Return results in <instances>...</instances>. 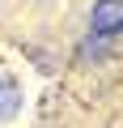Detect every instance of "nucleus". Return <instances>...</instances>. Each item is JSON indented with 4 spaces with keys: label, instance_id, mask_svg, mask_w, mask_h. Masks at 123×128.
Instances as JSON below:
<instances>
[{
    "label": "nucleus",
    "instance_id": "nucleus-1",
    "mask_svg": "<svg viewBox=\"0 0 123 128\" xmlns=\"http://www.w3.org/2000/svg\"><path fill=\"white\" fill-rule=\"evenodd\" d=\"M89 30H93L98 38L123 34V0H98L93 13H89Z\"/></svg>",
    "mask_w": 123,
    "mask_h": 128
},
{
    "label": "nucleus",
    "instance_id": "nucleus-2",
    "mask_svg": "<svg viewBox=\"0 0 123 128\" xmlns=\"http://www.w3.org/2000/svg\"><path fill=\"white\" fill-rule=\"evenodd\" d=\"M17 107H21V90H17V81H13V77H0V124L13 120Z\"/></svg>",
    "mask_w": 123,
    "mask_h": 128
}]
</instances>
